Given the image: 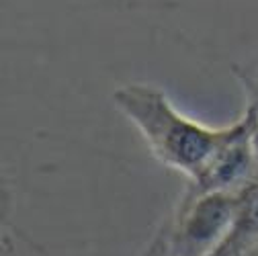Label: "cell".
<instances>
[{
  "label": "cell",
  "mask_w": 258,
  "mask_h": 256,
  "mask_svg": "<svg viewBox=\"0 0 258 256\" xmlns=\"http://www.w3.org/2000/svg\"><path fill=\"white\" fill-rule=\"evenodd\" d=\"M113 105L136 127L150 154L162 166L195 180L230 125L213 127L182 113L168 92L148 82H127L113 90Z\"/></svg>",
  "instance_id": "1"
},
{
  "label": "cell",
  "mask_w": 258,
  "mask_h": 256,
  "mask_svg": "<svg viewBox=\"0 0 258 256\" xmlns=\"http://www.w3.org/2000/svg\"><path fill=\"white\" fill-rule=\"evenodd\" d=\"M236 217L232 190H192L184 186L162 228L174 256H215L230 236Z\"/></svg>",
  "instance_id": "2"
},
{
  "label": "cell",
  "mask_w": 258,
  "mask_h": 256,
  "mask_svg": "<svg viewBox=\"0 0 258 256\" xmlns=\"http://www.w3.org/2000/svg\"><path fill=\"white\" fill-rule=\"evenodd\" d=\"M252 113H244L230 123V132L195 180H186L192 190H236L258 174V164L250 144Z\"/></svg>",
  "instance_id": "3"
},
{
  "label": "cell",
  "mask_w": 258,
  "mask_h": 256,
  "mask_svg": "<svg viewBox=\"0 0 258 256\" xmlns=\"http://www.w3.org/2000/svg\"><path fill=\"white\" fill-rule=\"evenodd\" d=\"M258 242V174L236 190V217L215 256H244Z\"/></svg>",
  "instance_id": "4"
},
{
  "label": "cell",
  "mask_w": 258,
  "mask_h": 256,
  "mask_svg": "<svg viewBox=\"0 0 258 256\" xmlns=\"http://www.w3.org/2000/svg\"><path fill=\"white\" fill-rule=\"evenodd\" d=\"M232 72L244 90L246 107L258 113V59H254L252 63H246V66H234Z\"/></svg>",
  "instance_id": "5"
},
{
  "label": "cell",
  "mask_w": 258,
  "mask_h": 256,
  "mask_svg": "<svg viewBox=\"0 0 258 256\" xmlns=\"http://www.w3.org/2000/svg\"><path fill=\"white\" fill-rule=\"evenodd\" d=\"M144 256H174L168 248V242H166V236H164L162 228H158L154 238L148 242V248H146Z\"/></svg>",
  "instance_id": "6"
},
{
  "label": "cell",
  "mask_w": 258,
  "mask_h": 256,
  "mask_svg": "<svg viewBox=\"0 0 258 256\" xmlns=\"http://www.w3.org/2000/svg\"><path fill=\"white\" fill-rule=\"evenodd\" d=\"M248 109V107H246ZM252 113V123H250V144H252V152L256 158V164H258V113H254L252 109H248Z\"/></svg>",
  "instance_id": "7"
},
{
  "label": "cell",
  "mask_w": 258,
  "mask_h": 256,
  "mask_svg": "<svg viewBox=\"0 0 258 256\" xmlns=\"http://www.w3.org/2000/svg\"><path fill=\"white\" fill-rule=\"evenodd\" d=\"M244 256H258V242H256V244H254V246H252Z\"/></svg>",
  "instance_id": "8"
}]
</instances>
